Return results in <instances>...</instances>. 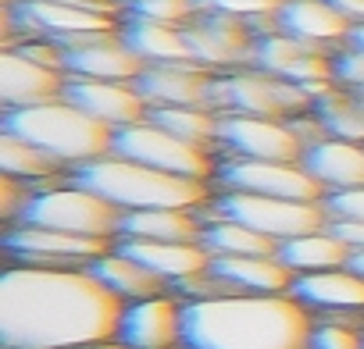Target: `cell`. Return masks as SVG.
<instances>
[{"mask_svg":"<svg viewBox=\"0 0 364 349\" xmlns=\"http://www.w3.org/2000/svg\"><path fill=\"white\" fill-rule=\"evenodd\" d=\"M65 100L86 111L90 118L104 121L107 128H125L146 118V100L136 93L132 82H104V79H72L65 86Z\"/></svg>","mask_w":364,"mask_h":349,"instance_id":"d6986e66","label":"cell"},{"mask_svg":"<svg viewBox=\"0 0 364 349\" xmlns=\"http://www.w3.org/2000/svg\"><path fill=\"white\" fill-rule=\"evenodd\" d=\"M282 0H197V11H215V15H229V18H240V22H264V18H275Z\"/></svg>","mask_w":364,"mask_h":349,"instance_id":"e575fe53","label":"cell"},{"mask_svg":"<svg viewBox=\"0 0 364 349\" xmlns=\"http://www.w3.org/2000/svg\"><path fill=\"white\" fill-rule=\"evenodd\" d=\"M0 167H4V174H15V179L33 186V182H50L65 164L11 132H0Z\"/></svg>","mask_w":364,"mask_h":349,"instance_id":"f546056e","label":"cell"},{"mask_svg":"<svg viewBox=\"0 0 364 349\" xmlns=\"http://www.w3.org/2000/svg\"><path fill=\"white\" fill-rule=\"evenodd\" d=\"M218 146L229 157L247 160H304V143L289 121L279 118H254V114H222L218 121Z\"/></svg>","mask_w":364,"mask_h":349,"instance_id":"4fadbf2b","label":"cell"},{"mask_svg":"<svg viewBox=\"0 0 364 349\" xmlns=\"http://www.w3.org/2000/svg\"><path fill=\"white\" fill-rule=\"evenodd\" d=\"M4 33L8 43L15 36V26H22L26 33L47 36L54 43H68L79 36H93V33H118L122 26L114 22V11L107 8H86V4H50V0H8L4 8Z\"/></svg>","mask_w":364,"mask_h":349,"instance_id":"9c48e42d","label":"cell"},{"mask_svg":"<svg viewBox=\"0 0 364 349\" xmlns=\"http://www.w3.org/2000/svg\"><path fill=\"white\" fill-rule=\"evenodd\" d=\"M65 54V72L72 79H104V82H136V75L146 68L122 40L118 33H93L68 43H58Z\"/></svg>","mask_w":364,"mask_h":349,"instance_id":"2e32d148","label":"cell"},{"mask_svg":"<svg viewBox=\"0 0 364 349\" xmlns=\"http://www.w3.org/2000/svg\"><path fill=\"white\" fill-rule=\"evenodd\" d=\"M150 121H157L161 128H168L171 135L197 143V146H218V121L222 114L211 107H150L146 111Z\"/></svg>","mask_w":364,"mask_h":349,"instance_id":"4dcf8cb0","label":"cell"},{"mask_svg":"<svg viewBox=\"0 0 364 349\" xmlns=\"http://www.w3.org/2000/svg\"><path fill=\"white\" fill-rule=\"evenodd\" d=\"M272 29L311 43V47H332V43H346L350 36V22L328 4V0H282Z\"/></svg>","mask_w":364,"mask_h":349,"instance_id":"ffe728a7","label":"cell"},{"mask_svg":"<svg viewBox=\"0 0 364 349\" xmlns=\"http://www.w3.org/2000/svg\"><path fill=\"white\" fill-rule=\"evenodd\" d=\"M328 228L350 246V253H364V221H328Z\"/></svg>","mask_w":364,"mask_h":349,"instance_id":"f35d334b","label":"cell"},{"mask_svg":"<svg viewBox=\"0 0 364 349\" xmlns=\"http://www.w3.org/2000/svg\"><path fill=\"white\" fill-rule=\"evenodd\" d=\"M0 125H4V132L47 150L50 157H58L61 164H72V167L107 157L111 139H114V128L90 118L65 96L50 100V104H36V107H11V111H4Z\"/></svg>","mask_w":364,"mask_h":349,"instance_id":"277c9868","label":"cell"},{"mask_svg":"<svg viewBox=\"0 0 364 349\" xmlns=\"http://www.w3.org/2000/svg\"><path fill=\"white\" fill-rule=\"evenodd\" d=\"M311 179L328 193L336 189H357L364 186V143H350V139H321L314 146L304 150V160H300Z\"/></svg>","mask_w":364,"mask_h":349,"instance_id":"603a6c76","label":"cell"},{"mask_svg":"<svg viewBox=\"0 0 364 349\" xmlns=\"http://www.w3.org/2000/svg\"><path fill=\"white\" fill-rule=\"evenodd\" d=\"M18 225H40L54 232L90 236V239H118L122 232V211L107 204L104 196L68 182V186H43L33 189Z\"/></svg>","mask_w":364,"mask_h":349,"instance_id":"5b68a950","label":"cell"},{"mask_svg":"<svg viewBox=\"0 0 364 349\" xmlns=\"http://www.w3.org/2000/svg\"><path fill=\"white\" fill-rule=\"evenodd\" d=\"M122 11H125V18L186 26L197 15V0H122Z\"/></svg>","mask_w":364,"mask_h":349,"instance_id":"836d02e7","label":"cell"},{"mask_svg":"<svg viewBox=\"0 0 364 349\" xmlns=\"http://www.w3.org/2000/svg\"><path fill=\"white\" fill-rule=\"evenodd\" d=\"M332 79L339 86H353V89L364 93V50H357V47L339 50L332 57Z\"/></svg>","mask_w":364,"mask_h":349,"instance_id":"8d00e7d4","label":"cell"},{"mask_svg":"<svg viewBox=\"0 0 364 349\" xmlns=\"http://www.w3.org/2000/svg\"><path fill=\"white\" fill-rule=\"evenodd\" d=\"M29 196H33V186L29 182L15 179V174H4V179H0V214H4L8 221H18L22 218Z\"/></svg>","mask_w":364,"mask_h":349,"instance_id":"74e56055","label":"cell"},{"mask_svg":"<svg viewBox=\"0 0 364 349\" xmlns=\"http://www.w3.org/2000/svg\"><path fill=\"white\" fill-rule=\"evenodd\" d=\"M90 271H93V275H97L114 296H122L125 303L150 299V296H164V292L171 289L161 275H154L150 267H143L136 257L122 253L118 246L107 250L104 257H97V260L90 264Z\"/></svg>","mask_w":364,"mask_h":349,"instance_id":"484cf974","label":"cell"},{"mask_svg":"<svg viewBox=\"0 0 364 349\" xmlns=\"http://www.w3.org/2000/svg\"><path fill=\"white\" fill-rule=\"evenodd\" d=\"M118 342L125 349H182V299L164 292L125 303Z\"/></svg>","mask_w":364,"mask_h":349,"instance_id":"e0dca14e","label":"cell"},{"mask_svg":"<svg viewBox=\"0 0 364 349\" xmlns=\"http://www.w3.org/2000/svg\"><path fill=\"white\" fill-rule=\"evenodd\" d=\"M4 250L15 264L36 267H90L97 257L114 250L111 239H90L72 232H54L40 225H15L4 236Z\"/></svg>","mask_w":364,"mask_h":349,"instance_id":"7c38bea8","label":"cell"},{"mask_svg":"<svg viewBox=\"0 0 364 349\" xmlns=\"http://www.w3.org/2000/svg\"><path fill=\"white\" fill-rule=\"evenodd\" d=\"M125 299L90 267L11 264L0 275V345L79 349L118 338Z\"/></svg>","mask_w":364,"mask_h":349,"instance_id":"6da1fadb","label":"cell"},{"mask_svg":"<svg viewBox=\"0 0 364 349\" xmlns=\"http://www.w3.org/2000/svg\"><path fill=\"white\" fill-rule=\"evenodd\" d=\"M218 186L225 193H254V196H279V200H325V189L311 179L304 164L289 160H247L229 157L218 164Z\"/></svg>","mask_w":364,"mask_h":349,"instance_id":"30bf717a","label":"cell"},{"mask_svg":"<svg viewBox=\"0 0 364 349\" xmlns=\"http://www.w3.org/2000/svg\"><path fill=\"white\" fill-rule=\"evenodd\" d=\"M211 271L232 292H289L293 278H296L279 260V253H268V257H211Z\"/></svg>","mask_w":364,"mask_h":349,"instance_id":"d4e9b609","label":"cell"},{"mask_svg":"<svg viewBox=\"0 0 364 349\" xmlns=\"http://www.w3.org/2000/svg\"><path fill=\"white\" fill-rule=\"evenodd\" d=\"M311 310L289 292L182 299V349H307Z\"/></svg>","mask_w":364,"mask_h":349,"instance_id":"7a4b0ae2","label":"cell"},{"mask_svg":"<svg viewBox=\"0 0 364 349\" xmlns=\"http://www.w3.org/2000/svg\"><path fill=\"white\" fill-rule=\"evenodd\" d=\"M200 211V207H197ZM182 207H150V211H125L118 239H146V243H200L204 218Z\"/></svg>","mask_w":364,"mask_h":349,"instance_id":"cb8c5ba5","label":"cell"},{"mask_svg":"<svg viewBox=\"0 0 364 349\" xmlns=\"http://www.w3.org/2000/svg\"><path fill=\"white\" fill-rule=\"evenodd\" d=\"M346 47H357V50H364V26H353V29H350V36H346Z\"/></svg>","mask_w":364,"mask_h":349,"instance_id":"b9f144b4","label":"cell"},{"mask_svg":"<svg viewBox=\"0 0 364 349\" xmlns=\"http://www.w3.org/2000/svg\"><path fill=\"white\" fill-rule=\"evenodd\" d=\"M211 107L218 114H254V118L289 121V118L311 111L314 96L304 86L268 75L261 68H232V72L215 75Z\"/></svg>","mask_w":364,"mask_h":349,"instance_id":"8992f818","label":"cell"},{"mask_svg":"<svg viewBox=\"0 0 364 349\" xmlns=\"http://www.w3.org/2000/svg\"><path fill=\"white\" fill-rule=\"evenodd\" d=\"M350 267H353V271L364 278V253H353V257H350Z\"/></svg>","mask_w":364,"mask_h":349,"instance_id":"ee69618b","label":"cell"},{"mask_svg":"<svg viewBox=\"0 0 364 349\" xmlns=\"http://www.w3.org/2000/svg\"><path fill=\"white\" fill-rule=\"evenodd\" d=\"M211 214L232 218L275 243H286L328 225L325 200L311 204V200H279V196H254V193H222L211 204Z\"/></svg>","mask_w":364,"mask_h":349,"instance_id":"ba28073f","label":"cell"},{"mask_svg":"<svg viewBox=\"0 0 364 349\" xmlns=\"http://www.w3.org/2000/svg\"><path fill=\"white\" fill-rule=\"evenodd\" d=\"M250 68H261L268 75H279L286 82L304 86L311 96H321L336 86L332 79V57H325L321 47L300 43L279 29H268L254 40V54H250Z\"/></svg>","mask_w":364,"mask_h":349,"instance_id":"8fae6325","label":"cell"},{"mask_svg":"<svg viewBox=\"0 0 364 349\" xmlns=\"http://www.w3.org/2000/svg\"><path fill=\"white\" fill-rule=\"evenodd\" d=\"M111 153L129 157V160H139V164L157 167V171H168V174H182V179L208 182V179H215V174H218L215 153L208 146L178 139V135H171L168 128H161L150 118H143L136 125H125V128H114Z\"/></svg>","mask_w":364,"mask_h":349,"instance_id":"52a82bcc","label":"cell"},{"mask_svg":"<svg viewBox=\"0 0 364 349\" xmlns=\"http://www.w3.org/2000/svg\"><path fill=\"white\" fill-rule=\"evenodd\" d=\"M65 86H68V72L47 68L18 54L15 47H4V57H0V100H4V111L61 100Z\"/></svg>","mask_w":364,"mask_h":349,"instance_id":"ac0fdd59","label":"cell"},{"mask_svg":"<svg viewBox=\"0 0 364 349\" xmlns=\"http://www.w3.org/2000/svg\"><path fill=\"white\" fill-rule=\"evenodd\" d=\"M289 296H296L307 310L318 314H350V310H364V278L350 264L332 271H311L293 278Z\"/></svg>","mask_w":364,"mask_h":349,"instance_id":"44dd1931","label":"cell"},{"mask_svg":"<svg viewBox=\"0 0 364 349\" xmlns=\"http://www.w3.org/2000/svg\"><path fill=\"white\" fill-rule=\"evenodd\" d=\"M50 4H86V8H107V11H114L122 0H50Z\"/></svg>","mask_w":364,"mask_h":349,"instance_id":"60d3db41","label":"cell"},{"mask_svg":"<svg viewBox=\"0 0 364 349\" xmlns=\"http://www.w3.org/2000/svg\"><path fill=\"white\" fill-rule=\"evenodd\" d=\"M364 310H350V314H325L321 321H314L311 331V345L307 349H364V335L357 331V321Z\"/></svg>","mask_w":364,"mask_h":349,"instance_id":"d6a6232c","label":"cell"},{"mask_svg":"<svg viewBox=\"0 0 364 349\" xmlns=\"http://www.w3.org/2000/svg\"><path fill=\"white\" fill-rule=\"evenodd\" d=\"M215 75L218 72H208L197 61H171L146 65L132 86L146 100V107H211Z\"/></svg>","mask_w":364,"mask_h":349,"instance_id":"9a60e30c","label":"cell"},{"mask_svg":"<svg viewBox=\"0 0 364 349\" xmlns=\"http://www.w3.org/2000/svg\"><path fill=\"white\" fill-rule=\"evenodd\" d=\"M350 246L325 225L318 232L296 236L279 243V260L293 271V275H311V271H332V267H346L350 264Z\"/></svg>","mask_w":364,"mask_h":349,"instance_id":"4316f807","label":"cell"},{"mask_svg":"<svg viewBox=\"0 0 364 349\" xmlns=\"http://www.w3.org/2000/svg\"><path fill=\"white\" fill-rule=\"evenodd\" d=\"M79 349H125L118 338H111V342H93V345H79Z\"/></svg>","mask_w":364,"mask_h":349,"instance_id":"7bdbcfd3","label":"cell"},{"mask_svg":"<svg viewBox=\"0 0 364 349\" xmlns=\"http://www.w3.org/2000/svg\"><path fill=\"white\" fill-rule=\"evenodd\" d=\"M321 125L328 128V135L336 139H350V143H364V96H346L336 86L321 96H314L311 107Z\"/></svg>","mask_w":364,"mask_h":349,"instance_id":"1f68e13d","label":"cell"},{"mask_svg":"<svg viewBox=\"0 0 364 349\" xmlns=\"http://www.w3.org/2000/svg\"><path fill=\"white\" fill-rule=\"evenodd\" d=\"M114 246L136 257L143 267L161 275L171 289L186 278H197L211 267V253L204 243H146V239H114Z\"/></svg>","mask_w":364,"mask_h":349,"instance_id":"7402d4cb","label":"cell"},{"mask_svg":"<svg viewBox=\"0 0 364 349\" xmlns=\"http://www.w3.org/2000/svg\"><path fill=\"white\" fill-rule=\"evenodd\" d=\"M325 211H328V221H364V186L328 193Z\"/></svg>","mask_w":364,"mask_h":349,"instance_id":"d590c367","label":"cell"},{"mask_svg":"<svg viewBox=\"0 0 364 349\" xmlns=\"http://www.w3.org/2000/svg\"><path fill=\"white\" fill-rule=\"evenodd\" d=\"M328 4L350 22V29L353 26H364V0H328Z\"/></svg>","mask_w":364,"mask_h":349,"instance_id":"ab89813d","label":"cell"},{"mask_svg":"<svg viewBox=\"0 0 364 349\" xmlns=\"http://www.w3.org/2000/svg\"><path fill=\"white\" fill-rule=\"evenodd\" d=\"M72 182L97 193V196H104L122 214L125 211H150V207L197 211L211 200L208 182L168 174V171L146 167V164L118 157V153H107V157H97V160H86V164L72 167Z\"/></svg>","mask_w":364,"mask_h":349,"instance_id":"3957f363","label":"cell"},{"mask_svg":"<svg viewBox=\"0 0 364 349\" xmlns=\"http://www.w3.org/2000/svg\"><path fill=\"white\" fill-rule=\"evenodd\" d=\"M204 250L211 257H268V253H279V243L232 221V218H204V236H200Z\"/></svg>","mask_w":364,"mask_h":349,"instance_id":"f1b7e54d","label":"cell"},{"mask_svg":"<svg viewBox=\"0 0 364 349\" xmlns=\"http://www.w3.org/2000/svg\"><path fill=\"white\" fill-rule=\"evenodd\" d=\"M182 33H186L190 57L200 68H208V72L250 65L254 40H257L250 22H240V18H229V15H215V11H197L186 26H182Z\"/></svg>","mask_w":364,"mask_h":349,"instance_id":"5bb4252c","label":"cell"},{"mask_svg":"<svg viewBox=\"0 0 364 349\" xmlns=\"http://www.w3.org/2000/svg\"><path fill=\"white\" fill-rule=\"evenodd\" d=\"M122 40H125V47H129L143 65L193 61L182 26H164V22H146V18H125Z\"/></svg>","mask_w":364,"mask_h":349,"instance_id":"83f0119b","label":"cell"}]
</instances>
